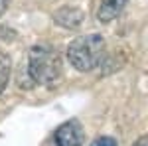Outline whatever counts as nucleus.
Masks as SVG:
<instances>
[{
  "instance_id": "1",
  "label": "nucleus",
  "mask_w": 148,
  "mask_h": 146,
  "mask_svg": "<svg viewBox=\"0 0 148 146\" xmlns=\"http://www.w3.org/2000/svg\"><path fill=\"white\" fill-rule=\"evenodd\" d=\"M28 71L38 85L53 87L61 79L63 73V61L56 47L47 44H38L28 53Z\"/></svg>"
},
{
  "instance_id": "2",
  "label": "nucleus",
  "mask_w": 148,
  "mask_h": 146,
  "mask_svg": "<svg viewBox=\"0 0 148 146\" xmlns=\"http://www.w3.org/2000/svg\"><path fill=\"white\" fill-rule=\"evenodd\" d=\"M107 44L101 34H87L75 38L67 45V59L81 73H89L105 61Z\"/></svg>"
},
{
  "instance_id": "3",
  "label": "nucleus",
  "mask_w": 148,
  "mask_h": 146,
  "mask_svg": "<svg viewBox=\"0 0 148 146\" xmlns=\"http://www.w3.org/2000/svg\"><path fill=\"white\" fill-rule=\"evenodd\" d=\"M53 140L57 146H81L85 142V130L77 119H71L57 126Z\"/></svg>"
},
{
  "instance_id": "4",
  "label": "nucleus",
  "mask_w": 148,
  "mask_h": 146,
  "mask_svg": "<svg viewBox=\"0 0 148 146\" xmlns=\"http://www.w3.org/2000/svg\"><path fill=\"white\" fill-rule=\"evenodd\" d=\"M126 2H128V0H101L99 10H97V18H99V22H103V24L113 22L114 18L125 10Z\"/></svg>"
},
{
  "instance_id": "5",
  "label": "nucleus",
  "mask_w": 148,
  "mask_h": 146,
  "mask_svg": "<svg viewBox=\"0 0 148 146\" xmlns=\"http://www.w3.org/2000/svg\"><path fill=\"white\" fill-rule=\"evenodd\" d=\"M81 20H83V16H81L79 10H75V8H61V10L56 14V24H61V26H65V28H79L81 26Z\"/></svg>"
},
{
  "instance_id": "6",
  "label": "nucleus",
  "mask_w": 148,
  "mask_h": 146,
  "mask_svg": "<svg viewBox=\"0 0 148 146\" xmlns=\"http://www.w3.org/2000/svg\"><path fill=\"white\" fill-rule=\"evenodd\" d=\"M10 71H12V59L8 53L0 51V95L4 93L8 81H10Z\"/></svg>"
},
{
  "instance_id": "7",
  "label": "nucleus",
  "mask_w": 148,
  "mask_h": 146,
  "mask_svg": "<svg viewBox=\"0 0 148 146\" xmlns=\"http://www.w3.org/2000/svg\"><path fill=\"white\" fill-rule=\"evenodd\" d=\"M91 146H119V142L113 136H99V138H95L91 142Z\"/></svg>"
},
{
  "instance_id": "8",
  "label": "nucleus",
  "mask_w": 148,
  "mask_h": 146,
  "mask_svg": "<svg viewBox=\"0 0 148 146\" xmlns=\"http://www.w3.org/2000/svg\"><path fill=\"white\" fill-rule=\"evenodd\" d=\"M132 146H148V134H144V136H140L138 140H134Z\"/></svg>"
},
{
  "instance_id": "9",
  "label": "nucleus",
  "mask_w": 148,
  "mask_h": 146,
  "mask_svg": "<svg viewBox=\"0 0 148 146\" xmlns=\"http://www.w3.org/2000/svg\"><path fill=\"white\" fill-rule=\"evenodd\" d=\"M6 8H8V0H0V16L6 12Z\"/></svg>"
}]
</instances>
